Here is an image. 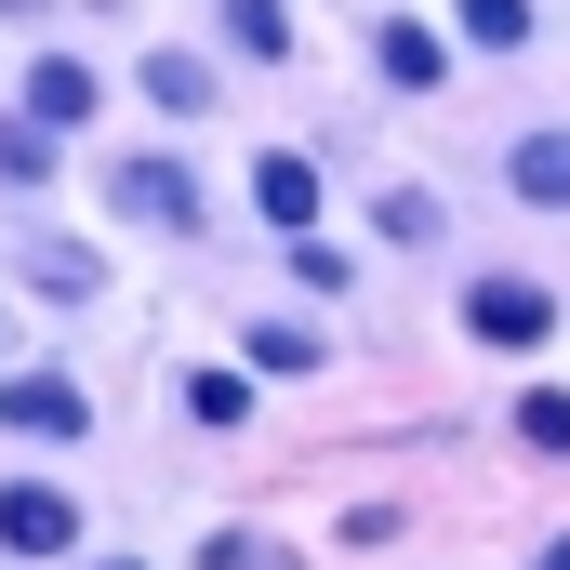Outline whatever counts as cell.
Returning <instances> with one entry per match:
<instances>
[{"label": "cell", "instance_id": "obj_8", "mask_svg": "<svg viewBox=\"0 0 570 570\" xmlns=\"http://www.w3.org/2000/svg\"><path fill=\"white\" fill-rule=\"evenodd\" d=\"M504 186H518L531 213H570V134H518L504 146Z\"/></svg>", "mask_w": 570, "mask_h": 570}, {"label": "cell", "instance_id": "obj_21", "mask_svg": "<svg viewBox=\"0 0 570 570\" xmlns=\"http://www.w3.org/2000/svg\"><path fill=\"white\" fill-rule=\"evenodd\" d=\"M107 570H146V558H107Z\"/></svg>", "mask_w": 570, "mask_h": 570}, {"label": "cell", "instance_id": "obj_15", "mask_svg": "<svg viewBox=\"0 0 570 570\" xmlns=\"http://www.w3.org/2000/svg\"><path fill=\"white\" fill-rule=\"evenodd\" d=\"M518 438H531V451H570V385H531V399H518Z\"/></svg>", "mask_w": 570, "mask_h": 570}, {"label": "cell", "instance_id": "obj_11", "mask_svg": "<svg viewBox=\"0 0 570 570\" xmlns=\"http://www.w3.org/2000/svg\"><path fill=\"white\" fill-rule=\"evenodd\" d=\"M213 13H226V40H239L253 67H279V53H292V13H279V0H213Z\"/></svg>", "mask_w": 570, "mask_h": 570}, {"label": "cell", "instance_id": "obj_17", "mask_svg": "<svg viewBox=\"0 0 570 570\" xmlns=\"http://www.w3.org/2000/svg\"><path fill=\"white\" fill-rule=\"evenodd\" d=\"M0 173L40 186V173H53V134H40V120H0Z\"/></svg>", "mask_w": 570, "mask_h": 570}, {"label": "cell", "instance_id": "obj_2", "mask_svg": "<svg viewBox=\"0 0 570 570\" xmlns=\"http://www.w3.org/2000/svg\"><path fill=\"white\" fill-rule=\"evenodd\" d=\"M107 199H120L134 226H173V239L199 226V173H186V159H120V173H107Z\"/></svg>", "mask_w": 570, "mask_h": 570}, {"label": "cell", "instance_id": "obj_9", "mask_svg": "<svg viewBox=\"0 0 570 570\" xmlns=\"http://www.w3.org/2000/svg\"><path fill=\"white\" fill-rule=\"evenodd\" d=\"M27 107H40V134L94 120V67H80V53H40V67H27Z\"/></svg>", "mask_w": 570, "mask_h": 570}, {"label": "cell", "instance_id": "obj_19", "mask_svg": "<svg viewBox=\"0 0 570 570\" xmlns=\"http://www.w3.org/2000/svg\"><path fill=\"white\" fill-rule=\"evenodd\" d=\"M531 570H570V531H558V544H544V558H531Z\"/></svg>", "mask_w": 570, "mask_h": 570}, {"label": "cell", "instance_id": "obj_1", "mask_svg": "<svg viewBox=\"0 0 570 570\" xmlns=\"http://www.w3.org/2000/svg\"><path fill=\"white\" fill-rule=\"evenodd\" d=\"M464 332L504 345V358H531V345L558 332V292H544V279H464Z\"/></svg>", "mask_w": 570, "mask_h": 570}, {"label": "cell", "instance_id": "obj_18", "mask_svg": "<svg viewBox=\"0 0 570 570\" xmlns=\"http://www.w3.org/2000/svg\"><path fill=\"white\" fill-rule=\"evenodd\" d=\"M213 570H292V544H253V531H213Z\"/></svg>", "mask_w": 570, "mask_h": 570}, {"label": "cell", "instance_id": "obj_3", "mask_svg": "<svg viewBox=\"0 0 570 570\" xmlns=\"http://www.w3.org/2000/svg\"><path fill=\"white\" fill-rule=\"evenodd\" d=\"M0 425L13 438H94V399H80V372H13L0 385Z\"/></svg>", "mask_w": 570, "mask_h": 570}, {"label": "cell", "instance_id": "obj_13", "mask_svg": "<svg viewBox=\"0 0 570 570\" xmlns=\"http://www.w3.org/2000/svg\"><path fill=\"white\" fill-rule=\"evenodd\" d=\"M186 412H199V425H253V385H239V372H186Z\"/></svg>", "mask_w": 570, "mask_h": 570}, {"label": "cell", "instance_id": "obj_16", "mask_svg": "<svg viewBox=\"0 0 570 570\" xmlns=\"http://www.w3.org/2000/svg\"><path fill=\"white\" fill-rule=\"evenodd\" d=\"M385 239H399V253H425V239H438V199H425V186H385Z\"/></svg>", "mask_w": 570, "mask_h": 570}, {"label": "cell", "instance_id": "obj_7", "mask_svg": "<svg viewBox=\"0 0 570 570\" xmlns=\"http://www.w3.org/2000/svg\"><path fill=\"white\" fill-rule=\"evenodd\" d=\"M253 213H266V226H279V239H305V226H318V173H305V159H253Z\"/></svg>", "mask_w": 570, "mask_h": 570}, {"label": "cell", "instance_id": "obj_4", "mask_svg": "<svg viewBox=\"0 0 570 570\" xmlns=\"http://www.w3.org/2000/svg\"><path fill=\"white\" fill-rule=\"evenodd\" d=\"M0 544H13V558H67V544H80V504L40 491V478H13V491H0Z\"/></svg>", "mask_w": 570, "mask_h": 570}, {"label": "cell", "instance_id": "obj_12", "mask_svg": "<svg viewBox=\"0 0 570 570\" xmlns=\"http://www.w3.org/2000/svg\"><path fill=\"white\" fill-rule=\"evenodd\" d=\"M146 94L186 120V107H213V67H199V53H146Z\"/></svg>", "mask_w": 570, "mask_h": 570}, {"label": "cell", "instance_id": "obj_6", "mask_svg": "<svg viewBox=\"0 0 570 570\" xmlns=\"http://www.w3.org/2000/svg\"><path fill=\"white\" fill-rule=\"evenodd\" d=\"M27 292L94 305V292H107V253H94V239H27Z\"/></svg>", "mask_w": 570, "mask_h": 570}, {"label": "cell", "instance_id": "obj_20", "mask_svg": "<svg viewBox=\"0 0 570 570\" xmlns=\"http://www.w3.org/2000/svg\"><path fill=\"white\" fill-rule=\"evenodd\" d=\"M0 13H40V0H0Z\"/></svg>", "mask_w": 570, "mask_h": 570}, {"label": "cell", "instance_id": "obj_10", "mask_svg": "<svg viewBox=\"0 0 570 570\" xmlns=\"http://www.w3.org/2000/svg\"><path fill=\"white\" fill-rule=\"evenodd\" d=\"M239 345H253V372H318V358H332V332H318V318H253Z\"/></svg>", "mask_w": 570, "mask_h": 570}, {"label": "cell", "instance_id": "obj_14", "mask_svg": "<svg viewBox=\"0 0 570 570\" xmlns=\"http://www.w3.org/2000/svg\"><path fill=\"white\" fill-rule=\"evenodd\" d=\"M451 13H464V40H491V53L531 40V0H451Z\"/></svg>", "mask_w": 570, "mask_h": 570}, {"label": "cell", "instance_id": "obj_5", "mask_svg": "<svg viewBox=\"0 0 570 570\" xmlns=\"http://www.w3.org/2000/svg\"><path fill=\"white\" fill-rule=\"evenodd\" d=\"M372 67H385L399 94H438V80H451V40L412 27V13H385V27H372Z\"/></svg>", "mask_w": 570, "mask_h": 570}]
</instances>
